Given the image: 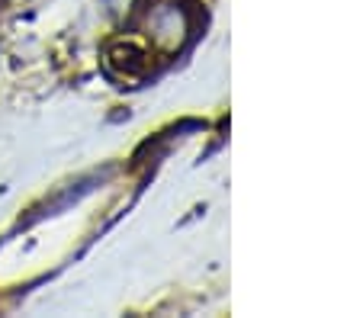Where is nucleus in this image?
<instances>
[{"instance_id":"f257e3e1","label":"nucleus","mask_w":363,"mask_h":318,"mask_svg":"<svg viewBox=\"0 0 363 318\" xmlns=\"http://www.w3.org/2000/svg\"><path fill=\"white\" fill-rule=\"evenodd\" d=\"M103 58H106V68H110L113 74L125 77V81H142L151 71V52L145 49L138 39H132V35L113 39L110 45H106V52H103Z\"/></svg>"},{"instance_id":"f03ea898","label":"nucleus","mask_w":363,"mask_h":318,"mask_svg":"<svg viewBox=\"0 0 363 318\" xmlns=\"http://www.w3.org/2000/svg\"><path fill=\"white\" fill-rule=\"evenodd\" d=\"M151 26H155V39H171V45H177L180 33H184L177 10H161V13L155 16V23H151Z\"/></svg>"},{"instance_id":"7ed1b4c3","label":"nucleus","mask_w":363,"mask_h":318,"mask_svg":"<svg viewBox=\"0 0 363 318\" xmlns=\"http://www.w3.org/2000/svg\"><path fill=\"white\" fill-rule=\"evenodd\" d=\"M106 7L113 10V13H129V7H132V0H106Z\"/></svg>"}]
</instances>
